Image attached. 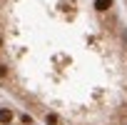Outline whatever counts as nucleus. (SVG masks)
<instances>
[{
    "mask_svg": "<svg viewBox=\"0 0 127 125\" xmlns=\"http://www.w3.org/2000/svg\"><path fill=\"white\" fill-rule=\"evenodd\" d=\"M122 8H125V13H127V0H122Z\"/></svg>",
    "mask_w": 127,
    "mask_h": 125,
    "instance_id": "3",
    "label": "nucleus"
},
{
    "mask_svg": "<svg viewBox=\"0 0 127 125\" xmlns=\"http://www.w3.org/2000/svg\"><path fill=\"white\" fill-rule=\"evenodd\" d=\"M0 125H45L15 100H0Z\"/></svg>",
    "mask_w": 127,
    "mask_h": 125,
    "instance_id": "2",
    "label": "nucleus"
},
{
    "mask_svg": "<svg viewBox=\"0 0 127 125\" xmlns=\"http://www.w3.org/2000/svg\"><path fill=\"white\" fill-rule=\"evenodd\" d=\"M0 90L45 125H127L122 0H0Z\"/></svg>",
    "mask_w": 127,
    "mask_h": 125,
    "instance_id": "1",
    "label": "nucleus"
}]
</instances>
